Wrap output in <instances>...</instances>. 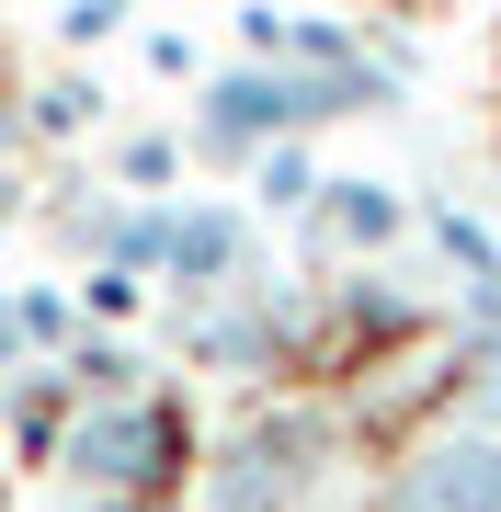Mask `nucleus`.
I'll list each match as a JSON object with an SVG mask.
<instances>
[{
    "instance_id": "1",
    "label": "nucleus",
    "mask_w": 501,
    "mask_h": 512,
    "mask_svg": "<svg viewBox=\"0 0 501 512\" xmlns=\"http://www.w3.org/2000/svg\"><path fill=\"white\" fill-rule=\"evenodd\" d=\"M319 456H331V433H319L308 410H285V421H262V433H240L217 456V478H205V512H285L319 478Z\"/></svg>"
},
{
    "instance_id": "2",
    "label": "nucleus",
    "mask_w": 501,
    "mask_h": 512,
    "mask_svg": "<svg viewBox=\"0 0 501 512\" xmlns=\"http://www.w3.org/2000/svg\"><path fill=\"white\" fill-rule=\"evenodd\" d=\"M353 103H388V80H376V69H319V80H274V69H251V80H217L205 137L240 148V137H262V126H297V114H353Z\"/></svg>"
},
{
    "instance_id": "3",
    "label": "nucleus",
    "mask_w": 501,
    "mask_h": 512,
    "mask_svg": "<svg viewBox=\"0 0 501 512\" xmlns=\"http://www.w3.org/2000/svg\"><path fill=\"white\" fill-rule=\"evenodd\" d=\"M69 467L80 478H103V490H149V478L171 467V410H92V421H80V433H69Z\"/></svg>"
},
{
    "instance_id": "4",
    "label": "nucleus",
    "mask_w": 501,
    "mask_h": 512,
    "mask_svg": "<svg viewBox=\"0 0 501 512\" xmlns=\"http://www.w3.org/2000/svg\"><path fill=\"white\" fill-rule=\"evenodd\" d=\"M388 512H501V433H445L399 478Z\"/></svg>"
},
{
    "instance_id": "5",
    "label": "nucleus",
    "mask_w": 501,
    "mask_h": 512,
    "mask_svg": "<svg viewBox=\"0 0 501 512\" xmlns=\"http://www.w3.org/2000/svg\"><path fill=\"white\" fill-rule=\"evenodd\" d=\"M228 239H240L228 217H183V228H160V251L183 262V274H217V262H228Z\"/></svg>"
},
{
    "instance_id": "6",
    "label": "nucleus",
    "mask_w": 501,
    "mask_h": 512,
    "mask_svg": "<svg viewBox=\"0 0 501 512\" xmlns=\"http://www.w3.org/2000/svg\"><path fill=\"white\" fill-rule=\"evenodd\" d=\"M331 194H342V205H331V217H342L353 239H388V228H399V205H388V194H376V183H331Z\"/></svg>"
}]
</instances>
